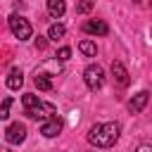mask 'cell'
<instances>
[{
  "label": "cell",
  "mask_w": 152,
  "mask_h": 152,
  "mask_svg": "<svg viewBox=\"0 0 152 152\" xmlns=\"http://www.w3.org/2000/svg\"><path fill=\"white\" fill-rule=\"evenodd\" d=\"M119 133H121V126H119L116 121L95 124V126L88 131V142L95 145V147H112V145L119 140Z\"/></svg>",
  "instance_id": "6da1fadb"
},
{
  "label": "cell",
  "mask_w": 152,
  "mask_h": 152,
  "mask_svg": "<svg viewBox=\"0 0 152 152\" xmlns=\"http://www.w3.org/2000/svg\"><path fill=\"white\" fill-rule=\"evenodd\" d=\"M83 81H86L88 90H100L104 86V69L100 64H88L83 71Z\"/></svg>",
  "instance_id": "7a4b0ae2"
},
{
  "label": "cell",
  "mask_w": 152,
  "mask_h": 152,
  "mask_svg": "<svg viewBox=\"0 0 152 152\" xmlns=\"http://www.w3.org/2000/svg\"><path fill=\"white\" fill-rule=\"evenodd\" d=\"M10 28H12V33H14L19 40H28L31 33H33L28 19H24V17H19V14H12V17H10Z\"/></svg>",
  "instance_id": "3957f363"
},
{
  "label": "cell",
  "mask_w": 152,
  "mask_h": 152,
  "mask_svg": "<svg viewBox=\"0 0 152 152\" xmlns=\"http://www.w3.org/2000/svg\"><path fill=\"white\" fill-rule=\"evenodd\" d=\"M26 112V116H31V119H50V116H57V109H55V104L52 102H38L36 107H31V109H24Z\"/></svg>",
  "instance_id": "277c9868"
},
{
  "label": "cell",
  "mask_w": 152,
  "mask_h": 152,
  "mask_svg": "<svg viewBox=\"0 0 152 152\" xmlns=\"http://www.w3.org/2000/svg\"><path fill=\"white\" fill-rule=\"evenodd\" d=\"M5 140H7L10 145H21V142L26 140V126L19 124V121L10 124V126L5 128Z\"/></svg>",
  "instance_id": "5b68a950"
},
{
  "label": "cell",
  "mask_w": 152,
  "mask_h": 152,
  "mask_svg": "<svg viewBox=\"0 0 152 152\" xmlns=\"http://www.w3.org/2000/svg\"><path fill=\"white\" fill-rule=\"evenodd\" d=\"M112 78H114V83H116L119 88H126V86L131 83V76H128L126 66H124L119 59H114V62H112Z\"/></svg>",
  "instance_id": "8992f818"
},
{
  "label": "cell",
  "mask_w": 152,
  "mask_h": 152,
  "mask_svg": "<svg viewBox=\"0 0 152 152\" xmlns=\"http://www.w3.org/2000/svg\"><path fill=\"white\" fill-rule=\"evenodd\" d=\"M62 119L59 116H50V119H45L43 121V126H40V133L45 135V138H57L59 133H62Z\"/></svg>",
  "instance_id": "52a82bcc"
},
{
  "label": "cell",
  "mask_w": 152,
  "mask_h": 152,
  "mask_svg": "<svg viewBox=\"0 0 152 152\" xmlns=\"http://www.w3.org/2000/svg\"><path fill=\"white\" fill-rule=\"evenodd\" d=\"M83 31L90 33V36H107V33H109V26H107V21H102V19H88V21L83 24Z\"/></svg>",
  "instance_id": "ba28073f"
},
{
  "label": "cell",
  "mask_w": 152,
  "mask_h": 152,
  "mask_svg": "<svg viewBox=\"0 0 152 152\" xmlns=\"http://www.w3.org/2000/svg\"><path fill=\"white\" fill-rule=\"evenodd\" d=\"M147 100H150V93H147V90H140V93H135V95L131 97V102H128V112H131V114H140V112L145 109Z\"/></svg>",
  "instance_id": "9c48e42d"
},
{
  "label": "cell",
  "mask_w": 152,
  "mask_h": 152,
  "mask_svg": "<svg viewBox=\"0 0 152 152\" xmlns=\"http://www.w3.org/2000/svg\"><path fill=\"white\" fill-rule=\"evenodd\" d=\"M48 12H50V17L59 19V17L66 12V2H64V0H48Z\"/></svg>",
  "instance_id": "30bf717a"
},
{
  "label": "cell",
  "mask_w": 152,
  "mask_h": 152,
  "mask_svg": "<svg viewBox=\"0 0 152 152\" xmlns=\"http://www.w3.org/2000/svg\"><path fill=\"white\" fill-rule=\"evenodd\" d=\"M21 83H24V74H21L19 69H12V71H10V76H7V88L19 90V88H21Z\"/></svg>",
  "instance_id": "8fae6325"
},
{
  "label": "cell",
  "mask_w": 152,
  "mask_h": 152,
  "mask_svg": "<svg viewBox=\"0 0 152 152\" xmlns=\"http://www.w3.org/2000/svg\"><path fill=\"white\" fill-rule=\"evenodd\" d=\"M33 81H36V88H38V90H45V93H48V90H52V81H50V76H48V74H36V78H33Z\"/></svg>",
  "instance_id": "7c38bea8"
},
{
  "label": "cell",
  "mask_w": 152,
  "mask_h": 152,
  "mask_svg": "<svg viewBox=\"0 0 152 152\" xmlns=\"http://www.w3.org/2000/svg\"><path fill=\"white\" fill-rule=\"evenodd\" d=\"M78 50H81L86 57H95V55H97V45H95L93 40H81V43H78Z\"/></svg>",
  "instance_id": "4fadbf2b"
},
{
  "label": "cell",
  "mask_w": 152,
  "mask_h": 152,
  "mask_svg": "<svg viewBox=\"0 0 152 152\" xmlns=\"http://www.w3.org/2000/svg\"><path fill=\"white\" fill-rule=\"evenodd\" d=\"M64 31H66V28H64V24H52V26L48 28V38H50V40H57V38H62V36H64Z\"/></svg>",
  "instance_id": "5bb4252c"
},
{
  "label": "cell",
  "mask_w": 152,
  "mask_h": 152,
  "mask_svg": "<svg viewBox=\"0 0 152 152\" xmlns=\"http://www.w3.org/2000/svg\"><path fill=\"white\" fill-rule=\"evenodd\" d=\"M40 100H38V95H33V93H26L24 97H21V104H24V109H31V107H36Z\"/></svg>",
  "instance_id": "9a60e30c"
},
{
  "label": "cell",
  "mask_w": 152,
  "mask_h": 152,
  "mask_svg": "<svg viewBox=\"0 0 152 152\" xmlns=\"http://www.w3.org/2000/svg\"><path fill=\"white\" fill-rule=\"evenodd\" d=\"M93 7H95V0H83V2L76 5V12H78V14H86V12H90Z\"/></svg>",
  "instance_id": "2e32d148"
},
{
  "label": "cell",
  "mask_w": 152,
  "mask_h": 152,
  "mask_svg": "<svg viewBox=\"0 0 152 152\" xmlns=\"http://www.w3.org/2000/svg\"><path fill=\"white\" fill-rule=\"evenodd\" d=\"M10 107H12V97H5L0 102V119H7L10 116Z\"/></svg>",
  "instance_id": "e0dca14e"
},
{
  "label": "cell",
  "mask_w": 152,
  "mask_h": 152,
  "mask_svg": "<svg viewBox=\"0 0 152 152\" xmlns=\"http://www.w3.org/2000/svg\"><path fill=\"white\" fill-rule=\"evenodd\" d=\"M69 57H71V48H59V50H57V59H59V62H66Z\"/></svg>",
  "instance_id": "ac0fdd59"
},
{
  "label": "cell",
  "mask_w": 152,
  "mask_h": 152,
  "mask_svg": "<svg viewBox=\"0 0 152 152\" xmlns=\"http://www.w3.org/2000/svg\"><path fill=\"white\" fill-rule=\"evenodd\" d=\"M45 45H48V40L38 36V38H36V48H38V50H45Z\"/></svg>",
  "instance_id": "d6986e66"
},
{
  "label": "cell",
  "mask_w": 152,
  "mask_h": 152,
  "mask_svg": "<svg viewBox=\"0 0 152 152\" xmlns=\"http://www.w3.org/2000/svg\"><path fill=\"white\" fill-rule=\"evenodd\" d=\"M135 152H152V145H150V142H142V145H138Z\"/></svg>",
  "instance_id": "ffe728a7"
},
{
  "label": "cell",
  "mask_w": 152,
  "mask_h": 152,
  "mask_svg": "<svg viewBox=\"0 0 152 152\" xmlns=\"http://www.w3.org/2000/svg\"><path fill=\"white\" fill-rule=\"evenodd\" d=\"M133 2H140V0H133Z\"/></svg>",
  "instance_id": "44dd1931"
},
{
  "label": "cell",
  "mask_w": 152,
  "mask_h": 152,
  "mask_svg": "<svg viewBox=\"0 0 152 152\" xmlns=\"http://www.w3.org/2000/svg\"><path fill=\"white\" fill-rule=\"evenodd\" d=\"M150 2H152V0H150Z\"/></svg>",
  "instance_id": "7402d4cb"
}]
</instances>
